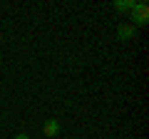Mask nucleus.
Returning <instances> with one entry per match:
<instances>
[{
	"mask_svg": "<svg viewBox=\"0 0 149 139\" xmlns=\"http://www.w3.org/2000/svg\"><path fill=\"white\" fill-rule=\"evenodd\" d=\"M129 13H132V20L137 22V25H147V22H149V5L144 3V0H142V3H137Z\"/></svg>",
	"mask_w": 149,
	"mask_h": 139,
	"instance_id": "obj_1",
	"label": "nucleus"
},
{
	"mask_svg": "<svg viewBox=\"0 0 149 139\" xmlns=\"http://www.w3.org/2000/svg\"><path fill=\"white\" fill-rule=\"evenodd\" d=\"M42 132H45V137H57L60 134V122L57 119H47L45 127H42Z\"/></svg>",
	"mask_w": 149,
	"mask_h": 139,
	"instance_id": "obj_2",
	"label": "nucleus"
},
{
	"mask_svg": "<svg viewBox=\"0 0 149 139\" xmlns=\"http://www.w3.org/2000/svg\"><path fill=\"white\" fill-rule=\"evenodd\" d=\"M117 38H119V40H132V38H134V25H119Z\"/></svg>",
	"mask_w": 149,
	"mask_h": 139,
	"instance_id": "obj_3",
	"label": "nucleus"
},
{
	"mask_svg": "<svg viewBox=\"0 0 149 139\" xmlns=\"http://www.w3.org/2000/svg\"><path fill=\"white\" fill-rule=\"evenodd\" d=\"M137 5V3H134V0H117V3H114V8H117V10H132V8Z\"/></svg>",
	"mask_w": 149,
	"mask_h": 139,
	"instance_id": "obj_4",
	"label": "nucleus"
},
{
	"mask_svg": "<svg viewBox=\"0 0 149 139\" xmlns=\"http://www.w3.org/2000/svg\"><path fill=\"white\" fill-rule=\"evenodd\" d=\"M15 139H30V137H27V134H17Z\"/></svg>",
	"mask_w": 149,
	"mask_h": 139,
	"instance_id": "obj_5",
	"label": "nucleus"
},
{
	"mask_svg": "<svg viewBox=\"0 0 149 139\" xmlns=\"http://www.w3.org/2000/svg\"><path fill=\"white\" fill-rule=\"evenodd\" d=\"M0 40H3V32H0Z\"/></svg>",
	"mask_w": 149,
	"mask_h": 139,
	"instance_id": "obj_6",
	"label": "nucleus"
}]
</instances>
